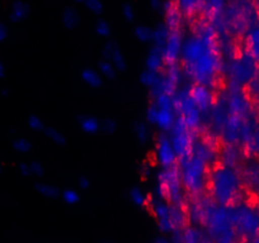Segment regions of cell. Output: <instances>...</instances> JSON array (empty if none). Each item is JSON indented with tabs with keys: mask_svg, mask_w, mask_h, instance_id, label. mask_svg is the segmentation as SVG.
Here are the masks:
<instances>
[{
	"mask_svg": "<svg viewBox=\"0 0 259 243\" xmlns=\"http://www.w3.org/2000/svg\"><path fill=\"white\" fill-rule=\"evenodd\" d=\"M236 188L235 175L230 170L221 168L213 175V192L221 204H228Z\"/></svg>",
	"mask_w": 259,
	"mask_h": 243,
	"instance_id": "6da1fadb",
	"label": "cell"
},
{
	"mask_svg": "<svg viewBox=\"0 0 259 243\" xmlns=\"http://www.w3.org/2000/svg\"><path fill=\"white\" fill-rule=\"evenodd\" d=\"M203 162L205 161L196 155L194 157L189 158L186 162V165H184V183L188 187V189L193 193H198L202 189Z\"/></svg>",
	"mask_w": 259,
	"mask_h": 243,
	"instance_id": "7a4b0ae2",
	"label": "cell"
},
{
	"mask_svg": "<svg viewBox=\"0 0 259 243\" xmlns=\"http://www.w3.org/2000/svg\"><path fill=\"white\" fill-rule=\"evenodd\" d=\"M178 171L173 167L165 168L159 173L158 189L164 197L170 198L173 202H177L181 197V183H179Z\"/></svg>",
	"mask_w": 259,
	"mask_h": 243,
	"instance_id": "3957f363",
	"label": "cell"
},
{
	"mask_svg": "<svg viewBox=\"0 0 259 243\" xmlns=\"http://www.w3.org/2000/svg\"><path fill=\"white\" fill-rule=\"evenodd\" d=\"M189 128L184 125L181 119L177 120L176 125L173 126V137H171V145H173L174 151L178 156L186 158L191 155V135L188 132Z\"/></svg>",
	"mask_w": 259,
	"mask_h": 243,
	"instance_id": "277c9868",
	"label": "cell"
},
{
	"mask_svg": "<svg viewBox=\"0 0 259 243\" xmlns=\"http://www.w3.org/2000/svg\"><path fill=\"white\" fill-rule=\"evenodd\" d=\"M146 119L153 125L158 126L160 130L168 131L174 126V115L171 109L160 108L158 105H151L146 111Z\"/></svg>",
	"mask_w": 259,
	"mask_h": 243,
	"instance_id": "5b68a950",
	"label": "cell"
},
{
	"mask_svg": "<svg viewBox=\"0 0 259 243\" xmlns=\"http://www.w3.org/2000/svg\"><path fill=\"white\" fill-rule=\"evenodd\" d=\"M176 151H174L171 141L165 136H161L158 142V150H156V157L160 161L164 167H173L176 162Z\"/></svg>",
	"mask_w": 259,
	"mask_h": 243,
	"instance_id": "8992f818",
	"label": "cell"
},
{
	"mask_svg": "<svg viewBox=\"0 0 259 243\" xmlns=\"http://www.w3.org/2000/svg\"><path fill=\"white\" fill-rule=\"evenodd\" d=\"M189 96L192 98V100L194 101V104L198 106L200 110H207L212 105V95H211L210 91L205 88L201 84L197 85H193L191 88V90L188 91Z\"/></svg>",
	"mask_w": 259,
	"mask_h": 243,
	"instance_id": "52a82bcc",
	"label": "cell"
},
{
	"mask_svg": "<svg viewBox=\"0 0 259 243\" xmlns=\"http://www.w3.org/2000/svg\"><path fill=\"white\" fill-rule=\"evenodd\" d=\"M29 14V8L23 0H13L9 6V18L13 23H22Z\"/></svg>",
	"mask_w": 259,
	"mask_h": 243,
	"instance_id": "ba28073f",
	"label": "cell"
},
{
	"mask_svg": "<svg viewBox=\"0 0 259 243\" xmlns=\"http://www.w3.org/2000/svg\"><path fill=\"white\" fill-rule=\"evenodd\" d=\"M80 127L88 135H96L101 128V122L93 115H87L80 119Z\"/></svg>",
	"mask_w": 259,
	"mask_h": 243,
	"instance_id": "9c48e42d",
	"label": "cell"
},
{
	"mask_svg": "<svg viewBox=\"0 0 259 243\" xmlns=\"http://www.w3.org/2000/svg\"><path fill=\"white\" fill-rule=\"evenodd\" d=\"M81 79L87 85L92 86V88H101L102 86V78L97 71L93 69H84L81 71Z\"/></svg>",
	"mask_w": 259,
	"mask_h": 243,
	"instance_id": "30bf717a",
	"label": "cell"
},
{
	"mask_svg": "<svg viewBox=\"0 0 259 243\" xmlns=\"http://www.w3.org/2000/svg\"><path fill=\"white\" fill-rule=\"evenodd\" d=\"M12 147L19 155H29L33 151V145L31 141L26 137H18L13 141Z\"/></svg>",
	"mask_w": 259,
	"mask_h": 243,
	"instance_id": "8fae6325",
	"label": "cell"
},
{
	"mask_svg": "<svg viewBox=\"0 0 259 243\" xmlns=\"http://www.w3.org/2000/svg\"><path fill=\"white\" fill-rule=\"evenodd\" d=\"M161 54L159 53L156 49L150 52L148 59H146V68H148V71H151V73H158L159 69L161 68Z\"/></svg>",
	"mask_w": 259,
	"mask_h": 243,
	"instance_id": "7c38bea8",
	"label": "cell"
},
{
	"mask_svg": "<svg viewBox=\"0 0 259 243\" xmlns=\"http://www.w3.org/2000/svg\"><path fill=\"white\" fill-rule=\"evenodd\" d=\"M130 198L133 200V203L138 207H144V205L148 203V198L145 197L144 192L139 188H134V189L130 190Z\"/></svg>",
	"mask_w": 259,
	"mask_h": 243,
	"instance_id": "4fadbf2b",
	"label": "cell"
},
{
	"mask_svg": "<svg viewBox=\"0 0 259 243\" xmlns=\"http://www.w3.org/2000/svg\"><path fill=\"white\" fill-rule=\"evenodd\" d=\"M12 36V29L11 24L6 21L4 18H0V46L11 39Z\"/></svg>",
	"mask_w": 259,
	"mask_h": 243,
	"instance_id": "5bb4252c",
	"label": "cell"
},
{
	"mask_svg": "<svg viewBox=\"0 0 259 243\" xmlns=\"http://www.w3.org/2000/svg\"><path fill=\"white\" fill-rule=\"evenodd\" d=\"M62 199L66 204L75 205L80 202V194L75 189H65L62 192Z\"/></svg>",
	"mask_w": 259,
	"mask_h": 243,
	"instance_id": "9a60e30c",
	"label": "cell"
},
{
	"mask_svg": "<svg viewBox=\"0 0 259 243\" xmlns=\"http://www.w3.org/2000/svg\"><path fill=\"white\" fill-rule=\"evenodd\" d=\"M36 189L39 194H42L44 197L46 198H56L59 195V190L56 189L52 185H47V184H36Z\"/></svg>",
	"mask_w": 259,
	"mask_h": 243,
	"instance_id": "2e32d148",
	"label": "cell"
},
{
	"mask_svg": "<svg viewBox=\"0 0 259 243\" xmlns=\"http://www.w3.org/2000/svg\"><path fill=\"white\" fill-rule=\"evenodd\" d=\"M28 127L31 128L34 132H44L46 131V126L44 125V122L39 116L37 115H31L28 118Z\"/></svg>",
	"mask_w": 259,
	"mask_h": 243,
	"instance_id": "e0dca14e",
	"label": "cell"
},
{
	"mask_svg": "<svg viewBox=\"0 0 259 243\" xmlns=\"http://www.w3.org/2000/svg\"><path fill=\"white\" fill-rule=\"evenodd\" d=\"M46 135L49 136L50 140H51L52 142L56 143V145H65V142H66L64 136H62L59 131L55 130V128L46 127Z\"/></svg>",
	"mask_w": 259,
	"mask_h": 243,
	"instance_id": "ac0fdd59",
	"label": "cell"
},
{
	"mask_svg": "<svg viewBox=\"0 0 259 243\" xmlns=\"http://www.w3.org/2000/svg\"><path fill=\"white\" fill-rule=\"evenodd\" d=\"M141 83L146 86H154L158 84V76L156 73H151V71L146 70L145 73L141 75Z\"/></svg>",
	"mask_w": 259,
	"mask_h": 243,
	"instance_id": "d6986e66",
	"label": "cell"
},
{
	"mask_svg": "<svg viewBox=\"0 0 259 243\" xmlns=\"http://www.w3.org/2000/svg\"><path fill=\"white\" fill-rule=\"evenodd\" d=\"M101 73L102 75L106 76L108 79H113L116 76V71H114V66L111 63H102L101 65Z\"/></svg>",
	"mask_w": 259,
	"mask_h": 243,
	"instance_id": "ffe728a7",
	"label": "cell"
},
{
	"mask_svg": "<svg viewBox=\"0 0 259 243\" xmlns=\"http://www.w3.org/2000/svg\"><path fill=\"white\" fill-rule=\"evenodd\" d=\"M138 138L141 143H145L149 138V131L144 123H140L138 126Z\"/></svg>",
	"mask_w": 259,
	"mask_h": 243,
	"instance_id": "44dd1931",
	"label": "cell"
},
{
	"mask_svg": "<svg viewBox=\"0 0 259 243\" xmlns=\"http://www.w3.org/2000/svg\"><path fill=\"white\" fill-rule=\"evenodd\" d=\"M18 171H19V173H21V176H23V177H29V176H32L31 162H21V163H19Z\"/></svg>",
	"mask_w": 259,
	"mask_h": 243,
	"instance_id": "7402d4cb",
	"label": "cell"
},
{
	"mask_svg": "<svg viewBox=\"0 0 259 243\" xmlns=\"http://www.w3.org/2000/svg\"><path fill=\"white\" fill-rule=\"evenodd\" d=\"M31 168H32V175L42 176L45 173L44 166H42V163L38 162V161H32Z\"/></svg>",
	"mask_w": 259,
	"mask_h": 243,
	"instance_id": "603a6c76",
	"label": "cell"
},
{
	"mask_svg": "<svg viewBox=\"0 0 259 243\" xmlns=\"http://www.w3.org/2000/svg\"><path fill=\"white\" fill-rule=\"evenodd\" d=\"M136 33H138L139 38H140L141 41H144V42L149 41V39H150V37H151V32L149 31V29L144 28V27H139L138 31H136Z\"/></svg>",
	"mask_w": 259,
	"mask_h": 243,
	"instance_id": "cb8c5ba5",
	"label": "cell"
},
{
	"mask_svg": "<svg viewBox=\"0 0 259 243\" xmlns=\"http://www.w3.org/2000/svg\"><path fill=\"white\" fill-rule=\"evenodd\" d=\"M7 74H8V66H7L4 59L0 58V80L6 78Z\"/></svg>",
	"mask_w": 259,
	"mask_h": 243,
	"instance_id": "d4e9b609",
	"label": "cell"
},
{
	"mask_svg": "<svg viewBox=\"0 0 259 243\" xmlns=\"http://www.w3.org/2000/svg\"><path fill=\"white\" fill-rule=\"evenodd\" d=\"M104 131L108 133H113L114 131H116V123H114V120L108 119V120L104 123Z\"/></svg>",
	"mask_w": 259,
	"mask_h": 243,
	"instance_id": "484cf974",
	"label": "cell"
},
{
	"mask_svg": "<svg viewBox=\"0 0 259 243\" xmlns=\"http://www.w3.org/2000/svg\"><path fill=\"white\" fill-rule=\"evenodd\" d=\"M79 187H80L83 190L89 189V188H91V181H89V178L80 177V180H79Z\"/></svg>",
	"mask_w": 259,
	"mask_h": 243,
	"instance_id": "4316f807",
	"label": "cell"
},
{
	"mask_svg": "<svg viewBox=\"0 0 259 243\" xmlns=\"http://www.w3.org/2000/svg\"><path fill=\"white\" fill-rule=\"evenodd\" d=\"M156 243H168V242H166L165 239H163V238H159V239L156 240Z\"/></svg>",
	"mask_w": 259,
	"mask_h": 243,
	"instance_id": "83f0119b",
	"label": "cell"
},
{
	"mask_svg": "<svg viewBox=\"0 0 259 243\" xmlns=\"http://www.w3.org/2000/svg\"><path fill=\"white\" fill-rule=\"evenodd\" d=\"M3 175V163H2V161H0V176Z\"/></svg>",
	"mask_w": 259,
	"mask_h": 243,
	"instance_id": "f1b7e54d",
	"label": "cell"
},
{
	"mask_svg": "<svg viewBox=\"0 0 259 243\" xmlns=\"http://www.w3.org/2000/svg\"><path fill=\"white\" fill-rule=\"evenodd\" d=\"M104 243H111V242H104Z\"/></svg>",
	"mask_w": 259,
	"mask_h": 243,
	"instance_id": "f546056e",
	"label": "cell"
}]
</instances>
